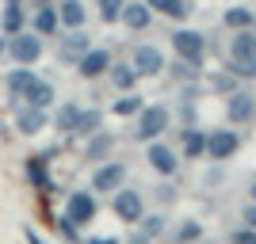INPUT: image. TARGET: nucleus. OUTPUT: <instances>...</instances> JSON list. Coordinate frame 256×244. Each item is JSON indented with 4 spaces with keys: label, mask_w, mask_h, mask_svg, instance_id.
<instances>
[{
    "label": "nucleus",
    "mask_w": 256,
    "mask_h": 244,
    "mask_svg": "<svg viewBox=\"0 0 256 244\" xmlns=\"http://www.w3.org/2000/svg\"><path fill=\"white\" fill-rule=\"evenodd\" d=\"M234 76H256V34L245 27L234 38Z\"/></svg>",
    "instance_id": "obj_1"
},
{
    "label": "nucleus",
    "mask_w": 256,
    "mask_h": 244,
    "mask_svg": "<svg viewBox=\"0 0 256 244\" xmlns=\"http://www.w3.org/2000/svg\"><path fill=\"white\" fill-rule=\"evenodd\" d=\"M4 50H8L20 65H34L38 57H42V38H38V34H23V31H16V34H12V42L4 46Z\"/></svg>",
    "instance_id": "obj_2"
},
{
    "label": "nucleus",
    "mask_w": 256,
    "mask_h": 244,
    "mask_svg": "<svg viewBox=\"0 0 256 244\" xmlns=\"http://www.w3.org/2000/svg\"><path fill=\"white\" fill-rule=\"evenodd\" d=\"M172 46L180 53V61H188V65H199L206 53V38L199 31H176L172 34Z\"/></svg>",
    "instance_id": "obj_3"
},
{
    "label": "nucleus",
    "mask_w": 256,
    "mask_h": 244,
    "mask_svg": "<svg viewBox=\"0 0 256 244\" xmlns=\"http://www.w3.org/2000/svg\"><path fill=\"white\" fill-rule=\"evenodd\" d=\"M164 126H168V107L153 103V107H142V118H138V130H134V134H138L142 141H153Z\"/></svg>",
    "instance_id": "obj_4"
},
{
    "label": "nucleus",
    "mask_w": 256,
    "mask_h": 244,
    "mask_svg": "<svg viewBox=\"0 0 256 244\" xmlns=\"http://www.w3.org/2000/svg\"><path fill=\"white\" fill-rule=\"evenodd\" d=\"M65 218L73 225H88L92 218H96V199L88 191H73L69 199H65Z\"/></svg>",
    "instance_id": "obj_5"
},
{
    "label": "nucleus",
    "mask_w": 256,
    "mask_h": 244,
    "mask_svg": "<svg viewBox=\"0 0 256 244\" xmlns=\"http://www.w3.org/2000/svg\"><path fill=\"white\" fill-rule=\"evenodd\" d=\"M237 149H241V138L234 130H214L206 138V157H214V160H230Z\"/></svg>",
    "instance_id": "obj_6"
},
{
    "label": "nucleus",
    "mask_w": 256,
    "mask_h": 244,
    "mask_svg": "<svg viewBox=\"0 0 256 244\" xmlns=\"http://www.w3.org/2000/svg\"><path fill=\"white\" fill-rule=\"evenodd\" d=\"M122 176H126V164H122V160H111V164L96 168L92 187H96V191H118V187H122Z\"/></svg>",
    "instance_id": "obj_7"
},
{
    "label": "nucleus",
    "mask_w": 256,
    "mask_h": 244,
    "mask_svg": "<svg viewBox=\"0 0 256 244\" xmlns=\"http://www.w3.org/2000/svg\"><path fill=\"white\" fill-rule=\"evenodd\" d=\"M160 69H164V53H160L157 46H138V53H134V73L138 76H157Z\"/></svg>",
    "instance_id": "obj_8"
},
{
    "label": "nucleus",
    "mask_w": 256,
    "mask_h": 244,
    "mask_svg": "<svg viewBox=\"0 0 256 244\" xmlns=\"http://www.w3.org/2000/svg\"><path fill=\"white\" fill-rule=\"evenodd\" d=\"M111 206H115V214L122 222H142V195L138 191H118Z\"/></svg>",
    "instance_id": "obj_9"
},
{
    "label": "nucleus",
    "mask_w": 256,
    "mask_h": 244,
    "mask_svg": "<svg viewBox=\"0 0 256 244\" xmlns=\"http://www.w3.org/2000/svg\"><path fill=\"white\" fill-rule=\"evenodd\" d=\"M88 50H92V38L80 34L76 27H73V34H65V38H62V61H80Z\"/></svg>",
    "instance_id": "obj_10"
},
{
    "label": "nucleus",
    "mask_w": 256,
    "mask_h": 244,
    "mask_svg": "<svg viewBox=\"0 0 256 244\" xmlns=\"http://www.w3.org/2000/svg\"><path fill=\"white\" fill-rule=\"evenodd\" d=\"M146 160H150V168L160 172V176H172V172H176V153H172L168 145H157V141H153L150 153H146Z\"/></svg>",
    "instance_id": "obj_11"
},
{
    "label": "nucleus",
    "mask_w": 256,
    "mask_h": 244,
    "mask_svg": "<svg viewBox=\"0 0 256 244\" xmlns=\"http://www.w3.org/2000/svg\"><path fill=\"white\" fill-rule=\"evenodd\" d=\"M76 69H80V76H100L111 69V53L107 50H88L80 61H76Z\"/></svg>",
    "instance_id": "obj_12"
},
{
    "label": "nucleus",
    "mask_w": 256,
    "mask_h": 244,
    "mask_svg": "<svg viewBox=\"0 0 256 244\" xmlns=\"http://www.w3.org/2000/svg\"><path fill=\"white\" fill-rule=\"evenodd\" d=\"M226 111H230V118H234V122H248V118H252V111H256V99L248 96V92H230Z\"/></svg>",
    "instance_id": "obj_13"
},
{
    "label": "nucleus",
    "mask_w": 256,
    "mask_h": 244,
    "mask_svg": "<svg viewBox=\"0 0 256 244\" xmlns=\"http://www.w3.org/2000/svg\"><path fill=\"white\" fill-rule=\"evenodd\" d=\"M16 126L23 130V134H38V130L46 126V115H42V107H20V111H16Z\"/></svg>",
    "instance_id": "obj_14"
},
{
    "label": "nucleus",
    "mask_w": 256,
    "mask_h": 244,
    "mask_svg": "<svg viewBox=\"0 0 256 244\" xmlns=\"http://www.w3.org/2000/svg\"><path fill=\"white\" fill-rule=\"evenodd\" d=\"M118 19L126 23L130 31H146L150 27V4H122V15Z\"/></svg>",
    "instance_id": "obj_15"
},
{
    "label": "nucleus",
    "mask_w": 256,
    "mask_h": 244,
    "mask_svg": "<svg viewBox=\"0 0 256 244\" xmlns=\"http://www.w3.org/2000/svg\"><path fill=\"white\" fill-rule=\"evenodd\" d=\"M58 23H65V27H80V23H84V4H80V0H62Z\"/></svg>",
    "instance_id": "obj_16"
},
{
    "label": "nucleus",
    "mask_w": 256,
    "mask_h": 244,
    "mask_svg": "<svg viewBox=\"0 0 256 244\" xmlns=\"http://www.w3.org/2000/svg\"><path fill=\"white\" fill-rule=\"evenodd\" d=\"M23 99H27L31 107H42V111H46V107H50V99H54V88L46 84V80H34V84L23 92Z\"/></svg>",
    "instance_id": "obj_17"
},
{
    "label": "nucleus",
    "mask_w": 256,
    "mask_h": 244,
    "mask_svg": "<svg viewBox=\"0 0 256 244\" xmlns=\"http://www.w3.org/2000/svg\"><path fill=\"white\" fill-rule=\"evenodd\" d=\"M58 31V8H38L34 11V34H54Z\"/></svg>",
    "instance_id": "obj_18"
},
{
    "label": "nucleus",
    "mask_w": 256,
    "mask_h": 244,
    "mask_svg": "<svg viewBox=\"0 0 256 244\" xmlns=\"http://www.w3.org/2000/svg\"><path fill=\"white\" fill-rule=\"evenodd\" d=\"M27 176H31V183H34V187H38V191H54L50 176H46V168H42V157L27 160Z\"/></svg>",
    "instance_id": "obj_19"
},
{
    "label": "nucleus",
    "mask_w": 256,
    "mask_h": 244,
    "mask_svg": "<svg viewBox=\"0 0 256 244\" xmlns=\"http://www.w3.org/2000/svg\"><path fill=\"white\" fill-rule=\"evenodd\" d=\"M34 80H38V76H34L31 69H12V73H8V88L16 92V96H23V92H27Z\"/></svg>",
    "instance_id": "obj_20"
},
{
    "label": "nucleus",
    "mask_w": 256,
    "mask_h": 244,
    "mask_svg": "<svg viewBox=\"0 0 256 244\" xmlns=\"http://www.w3.org/2000/svg\"><path fill=\"white\" fill-rule=\"evenodd\" d=\"M0 27H4L8 34H16V31L23 27V8L16 4V0H12L8 8H4V15H0Z\"/></svg>",
    "instance_id": "obj_21"
},
{
    "label": "nucleus",
    "mask_w": 256,
    "mask_h": 244,
    "mask_svg": "<svg viewBox=\"0 0 256 244\" xmlns=\"http://www.w3.org/2000/svg\"><path fill=\"white\" fill-rule=\"evenodd\" d=\"M76 118H80V107H76V103H65L62 111H58V130L76 134Z\"/></svg>",
    "instance_id": "obj_22"
},
{
    "label": "nucleus",
    "mask_w": 256,
    "mask_h": 244,
    "mask_svg": "<svg viewBox=\"0 0 256 244\" xmlns=\"http://www.w3.org/2000/svg\"><path fill=\"white\" fill-rule=\"evenodd\" d=\"M150 8H157V11H164V15H172V19H180V15H188V4L184 0H146Z\"/></svg>",
    "instance_id": "obj_23"
},
{
    "label": "nucleus",
    "mask_w": 256,
    "mask_h": 244,
    "mask_svg": "<svg viewBox=\"0 0 256 244\" xmlns=\"http://www.w3.org/2000/svg\"><path fill=\"white\" fill-rule=\"evenodd\" d=\"M184 153H188V157H203L206 153V138L199 130H188V134H184Z\"/></svg>",
    "instance_id": "obj_24"
},
{
    "label": "nucleus",
    "mask_w": 256,
    "mask_h": 244,
    "mask_svg": "<svg viewBox=\"0 0 256 244\" xmlns=\"http://www.w3.org/2000/svg\"><path fill=\"white\" fill-rule=\"evenodd\" d=\"M226 27H234V31L252 27V11H248V8H230V11H226Z\"/></svg>",
    "instance_id": "obj_25"
},
{
    "label": "nucleus",
    "mask_w": 256,
    "mask_h": 244,
    "mask_svg": "<svg viewBox=\"0 0 256 244\" xmlns=\"http://www.w3.org/2000/svg\"><path fill=\"white\" fill-rule=\"evenodd\" d=\"M199 237H203V225H199V222H184L180 229H176V241H180V244H195Z\"/></svg>",
    "instance_id": "obj_26"
},
{
    "label": "nucleus",
    "mask_w": 256,
    "mask_h": 244,
    "mask_svg": "<svg viewBox=\"0 0 256 244\" xmlns=\"http://www.w3.org/2000/svg\"><path fill=\"white\" fill-rule=\"evenodd\" d=\"M100 130V111H80L76 118V134H96Z\"/></svg>",
    "instance_id": "obj_27"
},
{
    "label": "nucleus",
    "mask_w": 256,
    "mask_h": 244,
    "mask_svg": "<svg viewBox=\"0 0 256 244\" xmlns=\"http://www.w3.org/2000/svg\"><path fill=\"white\" fill-rule=\"evenodd\" d=\"M134 80H138V73H134L130 65H118V69H115V88H118V92H130Z\"/></svg>",
    "instance_id": "obj_28"
},
{
    "label": "nucleus",
    "mask_w": 256,
    "mask_h": 244,
    "mask_svg": "<svg viewBox=\"0 0 256 244\" xmlns=\"http://www.w3.org/2000/svg\"><path fill=\"white\" fill-rule=\"evenodd\" d=\"M100 15H104L107 23H115L118 15H122V0H100Z\"/></svg>",
    "instance_id": "obj_29"
},
{
    "label": "nucleus",
    "mask_w": 256,
    "mask_h": 244,
    "mask_svg": "<svg viewBox=\"0 0 256 244\" xmlns=\"http://www.w3.org/2000/svg\"><path fill=\"white\" fill-rule=\"evenodd\" d=\"M138 111H142V99L138 96H126V99H118V103H115V115L118 118H122V115H138Z\"/></svg>",
    "instance_id": "obj_30"
},
{
    "label": "nucleus",
    "mask_w": 256,
    "mask_h": 244,
    "mask_svg": "<svg viewBox=\"0 0 256 244\" xmlns=\"http://www.w3.org/2000/svg\"><path fill=\"white\" fill-rule=\"evenodd\" d=\"M107 149H111V134H100V138L88 145V157L100 160V157H107Z\"/></svg>",
    "instance_id": "obj_31"
},
{
    "label": "nucleus",
    "mask_w": 256,
    "mask_h": 244,
    "mask_svg": "<svg viewBox=\"0 0 256 244\" xmlns=\"http://www.w3.org/2000/svg\"><path fill=\"white\" fill-rule=\"evenodd\" d=\"M210 88L214 92H230V88H234V76H222V73L210 76Z\"/></svg>",
    "instance_id": "obj_32"
},
{
    "label": "nucleus",
    "mask_w": 256,
    "mask_h": 244,
    "mask_svg": "<svg viewBox=\"0 0 256 244\" xmlns=\"http://www.w3.org/2000/svg\"><path fill=\"white\" fill-rule=\"evenodd\" d=\"M234 244H256V229H252V225H248V229H237Z\"/></svg>",
    "instance_id": "obj_33"
},
{
    "label": "nucleus",
    "mask_w": 256,
    "mask_h": 244,
    "mask_svg": "<svg viewBox=\"0 0 256 244\" xmlns=\"http://www.w3.org/2000/svg\"><path fill=\"white\" fill-rule=\"evenodd\" d=\"M164 225H160V218H146V237H157Z\"/></svg>",
    "instance_id": "obj_34"
},
{
    "label": "nucleus",
    "mask_w": 256,
    "mask_h": 244,
    "mask_svg": "<svg viewBox=\"0 0 256 244\" xmlns=\"http://www.w3.org/2000/svg\"><path fill=\"white\" fill-rule=\"evenodd\" d=\"M245 225H252V229H256V202H252V206H245Z\"/></svg>",
    "instance_id": "obj_35"
},
{
    "label": "nucleus",
    "mask_w": 256,
    "mask_h": 244,
    "mask_svg": "<svg viewBox=\"0 0 256 244\" xmlns=\"http://www.w3.org/2000/svg\"><path fill=\"white\" fill-rule=\"evenodd\" d=\"M23 233H27V241H31V244H46L42 237H38V233H34V229H31V225H27V229H23Z\"/></svg>",
    "instance_id": "obj_36"
},
{
    "label": "nucleus",
    "mask_w": 256,
    "mask_h": 244,
    "mask_svg": "<svg viewBox=\"0 0 256 244\" xmlns=\"http://www.w3.org/2000/svg\"><path fill=\"white\" fill-rule=\"evenodd\" d=\"M88 244H118V241H111V237H96V241H88Z\"/></svg>",
    "instance_id": "obj_37"
},
{
    "label": "nucleus",
    "mask_w": 256,
    "mask_h": 244,
    "mask_svg": "<svg viewBox=\"0 0 256 244\" xmlns=\"http://www.w3.org/2000/svg\"><path fill=\"white\" fill-rule=\"evenodd\" d=\"M248 195H252V202H256V183H252V187H248Z\"/></svg>",
    "instance_id": "obj_38"
},
{
    "label": "nucleus",
    "mask_w": 256,
    "mask_h": 244,
    "mask_svg": "<svg viewBox=\"0 0 256 244\" xmlns=\"http://www.w3.org/2000/svg\"><path fill=\"white\" fill-rule=\"evenodd\" d=\"M195 244H199V241H195Z\"/></svg>",
    "instance_id": "obj_39"
},
{
    "label": "nucleus",
    "mask_w": 256,
    "mask_h": 244,
    "mask_svg": "<svg viewBox=\"0 0 256 244\" xmlns=\"http://www.w3.org/2000/svg\"><path fill=\"white\" fill-rule=\"evenodd\" d=\"M252 34H256V31H252Z\"/></svg>",
    "instance_id": "obj_40"
}]
</instances>
